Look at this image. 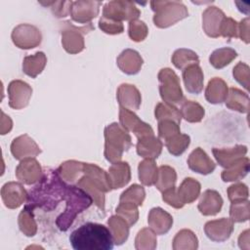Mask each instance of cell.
<instances>
[{
    "label": "cell",
    "instance_id": "obj_55",
    "mask_svg": "<svg viewBox=\"0 0 250 250\" xmlns=\"http://www.w3.org/2000/svg\"><path fill=\"white\" fill-rule=\"evenodd\" d=\"M238 36L241 40H243L245 43H249L250 36H249V18L243 19L238 23Z\"/></svg>",
    "mask_w": 250,
    "mask_h": 250
},
{
    "label": "cell",
    "instance_id": "obj_42",
    "mask_svg": "<svg viewBox=\"0 0 250 250\" xmlns=\"http://www.w3.org/2000/svg\"><path fill=\"white\" fill-rule=\"evenodd\" d=\"M190 144V138L189 136L186 134H176L165 141V146L168 149V151L174 155L179 156L182 153L186 151V149L188 147Z\"/></svg>",
    "mask_w": 250,
    "mask_h": 250
},
{
    "label": "cell",
    "instance_id": "obj_46",
    "mask_svg": "<svg viewBox=\"0 0 250 250\" xmlns=\"http://www.w3.org/2000/svg\"><path fill=\"white\" fill-rule=\"evenodd\" d=\"M115 212L116 215L122 217L128 223L129 226L135 225L139 219L138 206L134 203L119 202Z\"/></svg>",
    "mask_w": 250,
    "mask_h": 250
},
{
    "label": "cell",
    "instance_id": "obj_3",
    "mask_svg": "<svg viewBox=\"0 0 250 250\" xmlns=\"http://www.w3.org/2000/svg\"><path fill=\"white\" fill-rule=\"evenodd\" d=\"M104 139V156L111 163L120 161L123 152L132 146V139L128 131L115 122L105 127Z\"/></svg>",
    "mask_w": 250,
    "mask_h": 250
},
{
    "label": "cell",
    "instance_id": "obj_32",
    "mask_svg": "<svg viewBox=\"0 0 250 250\" xmlns=\"http://www.w3.org/2000/svg\"><path fill=\"white\" fill-rule=\"evenodd\" d=\"M249 172V158L242 157L234 164L223 171L221 177L224 182H235L244 178Z\"/></svg>",
    "mask_w": 250,
    "mask_h": 250
},
{
    "label": "cell",
    "instance_id": "obj_44",
    "mask_svg": "<svg viewBox=\"0 0 250 250\" xmlns=\"http://www.w3.org/2000/svg\"><path fill=\"white\" fill-rule=\"evenodd\" d=\"M157 239L156 233L148 229L145 228L141 229L135 239V247L138 250H153L156 248Z\"/></svg>",
    "mask_w": 250,
    "mask_h": 250
},
{
    "label": "cell",
    "instance_id": "obj_1",
    "mask_svg": "<svg viewBox=\"0 0 250 250\" xmlns=\"http://www.w3.org/2000/svg\"><path fill=\"white\" fill-rule=\"evenodd\" d=\"M69 241L75 250H111L114 246L109 229L97 223H86L74 229Z\"/></svg>",
    "mask_w": 250,
    "mask_h": 250
},
{
    "label": "cell",
    "instance_id": "obj_38",
    "mask_svg": "<svg viewBox=\"0 0 250 250\" xmlns=\"http://www.w3.org/2000/svg\"><path fill=\"white\" fill-rule=\"evenodd\" d=\"M176 180L177 174L175 169L168 165H162L158 168V176L154 185L158 190L163 192L166 189L175 187Z\"/></svg>",
    "mask_w": 250,
    "mask_h": 250
},
{
    "label": "cell",
    "instance_id": "obj_53",
    "mask_svg": "<svg viewBox=\"0 0 250 250\" xmlns=\"http://www.w3.org/2000/svg\"><path fill=\"white\" fill-rule=\"evenodd\" d=\"M228 196L231 202L245 200L248 198V188L242 183L234 184L228 188Z\"/></svg>",
    "mask_w": 250,
    "mask_h": 250
},
{
    "label": "cell",
    "instance_id": "obj_22",
    "mask_svg": "<svg viewBox=\"0 0 250 250\" xmlns=\"http://www.w3.org/2000/svg\"><path fill=\"white\" fill-rule=\"evenodd\" d=\"M183 79L188 93L197 95L203 90L204 75L199 64H191L183 69Z\"/></svg>",
    "mask_w": 250,
    "mask_h": 250
},
{
    "label": "cell",
    "instance_id": "obj_50",
    "mask_svg": "<svg viewBox=\"0 0 250 250\" xmlns=\"http://www.w3.org/2000/svg\"><path fill=\"white\" fill-rule=\"evenodd\" d=\"M234 79L241 84L247 91L249 90V78H250V69L249 66L244 62H238L232 71Z\"/></svg>",
    "mask_w": 250,
    "mask_h": 250
},
{
    "label": "cell",
    "instance_id": "obj_47",
    "mask_svg": "<svg viewBox=\"0 0 250 250\" xmlns=\"http://www.w3.org/2000/svg\"><path fill=\"white\" fill-rule=\"evenodd\" d=\"M229 216L233 222L242 223L249 219V201L247 199L234 201L229 208Z\"/></svg>",
    "mask_w": 250,
    "mask_h": 250
},
{
    "label": "cell",
    "instance_id": "obj_54",
    "mask_svg": "<svg viewBox=\"0 0 250 250\" xmlns=\"http://www.w3.org/2000/svg\"><path fill=\"white\" fill-rule=\"evenodd\" d=\"M50 5H53L52 12L58 18L66 17L70 12V6L72 1H58V2H48Z\"/></svg>",
    "mask_w": 250,
    "mask_h": 250
},
{
    "label": "cell",
    "instance_id": "obj_5",
    "mask_svg": "<svg viewBox=\"0 0 250 250\" xmlns=\"http://www.w3.org/2000/svg\"><path fill=\"white\" fill-rule=\"evenodd\" d=\"M200 188L201 186L196 180L186 178L178 188L173 187L163 191L162 199L168 205L180 209L185 204L193 202L198 197Z\"/></svg>",
    "mask_w": 250,
    "mask_h": 250
},
{
    "label": "cell",
    "instance_id": "obj_41",
    "mask_svg": "<svg viewBox=\"0 0 250 250\" xmlns=\"http://www.w3.org/2000/svg\"><path fill=\"white\" fill-rule=\"evenodd\" d=\"M182 117H184L188 122L196 123L200 122L204 117V108L197 103L192 101H185L181 107Z\"/></svg>",
    "mask_w": 250,
    "mask_h": 250
},
{
    "label": "cell",
    "instance_id": "obj_33",
    "mask_svg": "<svg viewBox=\"0 0 250 250\" xmlns=\"http://www.w3.org/2000/svg\"><path fill=\"white\" fill-rule=\"evenodd\" d=\"M83 162L68 160L62 163L57 171L62 179L72 184L79 181L80 175L83 174Z\"/></svg>",
    "mask_w": 250,
    "mask_h": 250
},
{
    "label": "cell",
    "instance_id": "obj_39",
    "mask_svg": "<svg viewBox=\"0 0 250 250\" xmlns=\"http://www.w3.org/2000/svg\"><path fill=\"white\" fill-rule=\"evenodd\" d=\"M83 174L91 177L95 180L104 190V192H108L111 190L109 179L107 173L104 172L102 168L92 163H84L83 165Z\"/></svg>",
    "mask_w": 250,
    "mask_h": 250
},
{
    "label": "cell",
    "instance_id": "obj_27",
    "mask_svg": "<svg viewBox=\"0 0 250 250\" xmlns=\"http://www.w3.org/2000/svg\"><path fill=\"white\" fill-rule=\"evenodd\" d=\"M228 92L229 88L227 83L222 78L214 77L208 82L205 90V98L210 104H222L226 101Z\"/></svg>",
    "mask_w": 250,
    "mask_h": 250
},
{
    "label": "cell",
    "instance_id": "obj_17",
    "mask_svg": "<svg viewBox=\"0 0 250 250\" xmlns=\"http://www.w3.org/2000/svg\"><path fill=\"white\" fill-rule=\"evenodd\" d=\"M226 18L224 12L215 6L208 7L202 14V26L205 33L212 38L220 36L221 24Z\"/></svg>",
    "mask_w": 250,
    "mask_h": 250
},
{
    "label": "cell",
    "instance_id": "obj_28",
    "mask_svg": "<svg viewBox=\"0 0 250 250\" xmlns=\"http://www.w3.org/2000/svg\"><path fill=\"white\" fill-rule=\"evenodd\" d=\"M162 151V143L154 136L138 139L137 153L145 158L155 159Z\"/></svg>",
    "mask_w": 250,
    "mask_h": 250
},
{
    "label": "cell",
    "instance_id": "obj_45",
    "mask_svg": "<svg viewBox=\"0 0 250 250\" xmlns=\"http://www.w3.org/2000/svg\"><path fill=\"white\" fill-rule=\"evenodd\" d=\"M146 197V191L145 188L142 186H139L137 184L132 185L130 188H128L125 191H123L120 195L119 201L120 202H130L134 203L137 206H142L144 200Z\"/></svg>",
    "mask_w": 250,
    "mask_h": 250
},
{
    "label": "cell",
    "instance_id": "obj_24",
    "mask_svg": "<svg viewBox=\"0 0 250 250\" xmlns=\"http://www.w3.org/2000/svg\"><path fill=\"white\" fill-rule=\"evenodd\" d=\"M107 176L111 189H117L125 187L131 180V170L127 162H115L109 167Z\"/></svg>",
    "mask_w": 250,
    "mask_h": 250
},
{
    "label": "cell",
    "instance_id": "obj_12",
    "mask_svg": "<svg viewBox=\"0 0 250 250\" xmlns=\"http://www.w3.org/2000/svg\"><path fill=\"white\" fill-rule=\"evenodd\" d=\"M101 4L99 1H74L69 12L71 19L79 23H90L99 15Z\"/></svg>",
    "mask_w": 250,
    "mask_h": 250
},
{
    "label": "cell",
    "instance_id": "obj_35",
    "mask_svg": "<svg viewBox=\"0 0 250 250\" xmlns=\"http://www.w3.org/2000/svg\"><path fill=\"white\" fill-rule=\"evenodd\" d=\"M198 247L196 235L190 229L180 230L173 239L174 250H194Z\"/></svg>",
    "mask_w": 250,
    "mask_h": 250
},
{
    "label": "cell",
    "instance_id": "obj_52",
    "mask_svg": "<svg viewBox=\"0 0 250 250\" xmlns=\"http://www.w3.org/2000/svg\"><path fill=\"white\" fill-rule=\"evenodd\" d=\"M220 36L230 39L238 36V23L231 18H225L220 28Z\"/></svg>",
    "mask_w": 250,
    "mask_h": 250
},
{
    "label": "cell",
    "instance_id": "obj_31",
    "mask_svg": "<svg viewBox=\"0 0 250 250\" xmlns=\"http://www.w3.org/2000/svg\"><path fill=\"white\" fill-rule=\"evenodd\" d=\"M46 62L47 58L43 52H37L32 56H26L22 62V71L31 78H35L42 72Z\"/></svg>",
    "mask_w": 250,
    "mask_h": 250
},
{
    "label": "cell",
    "instance_id": "obj_36",
    "mask_svg": "<svg viewBox=\"0 0 250 250\" xmlns=\"http://www.w3.org/2000/svg\"><path fill=\"white\" fill-rule=\"evenodd\" d=\"M237 57L236 51L231 48L224 47L215 50L209 57V62L217 69L223 68L229 64Z\"/></svg>",
    "mask_w": 250,
    "mask_h": 250
},
{
    "label": "cell",
    "instance_id": "obj_13",
    "mask_svg": "<svg viewBox=\"0 0 250 250\" xmlns=\"http://www.w3.org/2000/svg\"><path fill=\"white\" fill-rule=\"evenodd\" d=\"M206 236L212 241L223 242L229 238L233 231V221L229 218L209 221L204 226Z\"/></svg>",
    "mask_w": 250,
    "mask_h": 250
},
{
    "label": "cell",
    "instance_id": "obj_14",
    "mask_svg": "<svg viewBox=\"0 0 250 250\" xmlns=\"http://www.w3.org/2000/svg\"><path fill=\"white\" fill-rule=\"evenodd\" d=\"M16 177L25 185H32L42 179V168L33 157L24 158L16 169Z\"/></svg>",
    "mask_w": 250,
    "mask_h": 250
},
{
    "label": "cell",
    "instance_id": "obj_26",
    "mask_svg": "<svg viewBox=\"0 0 250 250\" xmlns=\"http://www.w3.org/2000/svg\"><path fill=\"white\" fill-rule=\"evenodd\" d=\"M77 187L84 189L92 197L94 203L104 211V190L96 181L84 174L77 182Z\"/></svg>",
    "mask_w": 250,
    "mask_h": 250
},
{
    "label": "cell",
    "instance_id": "obj_34",
    "mask_svg": "<svg viewBox=\"0 0 250 250\" xmlns=\"http://www.w3.org/2000/svg\"><path fill=\"white\" fill-rule=\"evenodd\" d=\"M139 179L145 186H152L156 183L158 176V168L154 159H145L139 163Z\"/></svg>",
    "mask_w": 250,
    "mask_h": 250
},
{
    "label": "cell",
    "instance_id": "obj_25",
    "mask_svg": "<svg viewBox=\"0 0 250 250\" xmlns=\"http://www.w3.org/2000/svg\"><path fill=\"white\" fill-rule=\"evenodd\" d=\"M223 198L220 193L213 189H207L203 192L198 203V210L204 216H214L221 211Z\"/></svg>",
    "mask_w": 250,
    "mask_h": 250
},
{
    "label": "cell",
    "instance_id": "obj_7",
    "mask_svg": "<svg viewBox=\"0 0 250 250\" xmlns=\"http://www.w3.org/2000/svg\"><path fill=\"white\" fill-rule=\"evenodd\" d=\"M94 26L90 22L87 26L76 27L69 21L62 22V44L63 49L69 54H78L83 51L85 44L83 34L93 30Z\"/></svg>",
    "mask_w": 250,
    "mask_h": 250
},
{
    "label": "cell",
    "instance_id": "obj_30",
    "mask_svg": "<svg viewBox=\"0 0 250 250\" xmlns=\"http://www.w3.org/2000/svg\"><path fill=\"white\" fill-rule=\"evenodd\" d=\"M107 225L112 234L114 244L115 245L123 244L129 236L130 226L128 225V223L122 217L115 215V216H111L108 219Z\"/></svg>",
    "mask_w": 250,
    "mask_h": 250
},
{
    "label": "cell",
    "instance_id": "obj_2",
    "mask_svg": "<svg viewBox=\"0 0 250 250\" xmlns=\"http://www.w3.org/2000/svg\"><path fill=\"white\" fill-rule=\"evenodd\" d=\"M64 199L66 201L64 211L56 221L57 227L62 231L67 230L76 216L93 203L92 197L84 189L73 186L67 187Z\"/></svg>",
    "mask_w": 250,
    "mask_h": 250
},
{
    "label": "cell",
    "instance_id": "obj_11",
    "mask_svg": "<svg viewBox=\"0 0 250 250\" xmlns=\"http://www.w3.org/2000/svg\"><path fill=\"white\" fill-rule=\"evenodd\" d=\"M9 105L14 109L25 107L32 95V88L24 81L13 80L8 85Z\"/></svg>",
    "mask_w": 250,
    "mask_h": 250
},
{
    "label": "cell",
    "instance_id": "obj_18",
    "mask_svg": "<svg viewBox=\"0 0 250 250\" xmlns=\"http://www.w3.org/2000/svg\"><path fill=\"white\" fill-rule=\"evenodd\" d=\"M116 98L120 106L130 110H138L142 103L141 93L131 84H121L117 89Z\"/></svg>",
    "mask_w": 250,
    "mask_h": 250
},
{
    "label": "cell",
    "instance_id": "obj_9",
    "mask_svg": "<svg viewBox=\"0 0 250 250\" xmlns=\"http://www.w3.org/2000/svg\"><path fill=\"white\" fill-rule=\"evenodd\" d=\"M13 43L20 49H32L37 47L42 40L40 30L28 23H21L16 26L12 31Z\"/></svg>",
    "mask_w": 250,
    "mask_h": 250
},
{
    "label": "cell",
    "instance_id": "obj_49",
    "mask_svg": "<svg viewBox=\"0 0 250 250\" xmlns=\"http://www.w3.org/2000/svg\"><path fill=\"white\" fill-rule=\"evenodd\" d=\"M180 124L172 120H161L158 121V136L164 141L168 140L172 136L181 133Z\"/></svg>",
    "mask_w": 250,
    "mask_h": 250
},
{
    "label": "cell",
    "instance_id": "obj_21",
    "mask_svg": "<svg viewBox=\"0 0 250 250\" xmlns=\"http://www.w3.org/2000/svg\"><path fill=\"white\" fill-rule=\"evenodd\" d=\"M213 155L215 156L217 162L224 168H229L232 164H234L236 161H238L240 158L244 157L247 153V146L238 145L233 147L229 148H217L214 147Z\"/></svg>",
    "mask_w": 250,
    "mask_h": 250
},
{
    "label": "cell",
    "instance_id": "obj_40",
    "mask_svg": "<svg viewBox=\"0 0 250 250\" xmlns=\"http://www.w3.org/2000/svg\"><path fill=\"white\" fill-rule=\"evenodd\" d=\"M33 209L25 205L23 210L19 215V227L21 231L26 236H33L37 231V225L33 217Z\"/></svg>",
    "mask_w": 250,
    "mask_h": 250
},
{
    "label": "cell",
    "instance_id": "obj_10",
    "mask_svg": "<svg viewBox=\"0 0 250 250\" xmlns=\"http://www.w3.org/2000/svg\"><path fill=\"white\" fill-rule=\"evenodd\" d=\"M119 121L126 131L133 132L138 139L154 136L152 128L147 123L142 121L132 110L128 108L122 106L119 107Z\"/></svg>",
    "mask_w": 250,
    "mask_h": 250
},
{
    "label": "cell",
    "instance_id": "obj_37",
    "mask_svg": "<svg viewBox=\"0 0 250 250\" xmlns=\"http://www.w3.org/2000/svg\"><path fill=\"white\" fill-rule=\"evenodd\" d=\"M172 62L177 68L185 69L188 65L199 64V58L192 50L181 48L174 52L172 56Z\"/></svg>",
    "mask_w": 250,
    "mask_h": 250
},
{
    "label": "cell",
    "instance_id": "obj_51",
    "mask_svg": "<svg viewBox=\"0 0 250 250\" xmlns=\"http://www.w3.org/2000/svg\"><path fill=\"white\" fill-rule=\"evenodd\" d=\"M99 27L107 34H120L124 31V26L122 21L110 20L102 17L99 21Z\"/></svg>",
    "mask_w": 250,
    "mask_h": 250
},
{
    "label": "cell",
    "instance_id": "obj_6",
    "mask_svg": "<svg viewBox=\"0 0 250 250\" xmlns=\"http://www.w3.org/2000/svg\"><path fill=\"white\" fill-rule=\"evenodd\" d=\"M159 93L164 103L177 104L183 102L184 95L178 75L171 68H162L158 72Z\"/></svg>",
    "mask_w": 250,
    "mask_h": 250
},
{
    "label": "cell",
    "instance_id": "obj_20",
    "mask_svg": "<svg viewBox=\"0 0 250 250\" xmlns=\"http://www.w3.org/2000/svg\"><path fill=\"white\" fill-rule=\"evenodd\" d=\"M188 165L190 170L202 175H208L216 168V164L201 147L195 148L189 154Z\"/></svg>",
    "mask_w": 250,
    "mask_h": 250
},
{
    "label": "cell",
    "instance_id": "obj_16",
    "mask_svg": "<svg viewBox=\"0 0 250 250\" xmlns=\"http://www.w3.org/2000/svg\"><path fill=\"white\" fill-rule=\"evenodd\" d=\"M11 152L16 159L22 160L28 157H36L41 153V149L28 135L24 134L14 139L11 144Z\"/></svg>",
    "mask_w": 250,
    "mask_h": 250
},
{
    "label": "cell",
    "instance_id": "obj_48",
    "mask_svg": "<svg viewBox=\"0 0 250 250\" xmlns=\"http://www.w3.org/2000/svg\"><path fill=\"white\" fill-rule=\"evenodd\" d=\"M129 37L135 42H141L146 39L148 33V29L146 24L139 20L131 21L129 22V29H128Z\"/></svg>",
    "mask_w": 250,
    "mask_h": 250
},
{
    "label": "cell",
    "instance_id": "obj_57",
    "mask_svg": "<svg viewBox=\"0 0 250 250\" xmlns=\"http://www.w3.org/2000/svg\"><path fill=\"white\" fill-rule=\"evenodd\" d=\"M238 245L241 249H249V229L244 230L239 238H238Z\"/></svg>",
    "mask_w": 250,
    "mask_h": 250
},
{
    "label": "cell",
    "instance_id": "obj_23",
    "mask_svg": "<svg viewBox=\"0 0 250 250\" xmlns=\"http://www.w3.org/2000/svg\"><path fill=\"white\" fill-rule=\"evenodd\" d=\"M116 62L121 71L126 74L133 75L141 70L144 62L141 55L137 51L126 49L118 56Z\"/></svg>",
    "mask_w": 250,
    "mask_h": 250
},
{
    "label": "cell",
    "instance_id": "obj_29",
    "mask_svg": "<svg viewBox=\"0 0 250 250\" xmlns=\"http://www.w3.org/2000/svg\"><path fill=\"white\" fill-rule=\"evenodd\" d=\"M226 105L232 110L247 113L249 110V97L237 88H229L226 98Z\"/></svg>",
    "mask_w": 250,
    "mask_h": 250
},
{
    "label": "cell",
    "instance_id": "obj_19",
    "mask_svg": "<svg viewBox=\"0 0 250 250\" xmlns=\"http://www.w3.org/2000/svg\"><path fill=\"white\" fill-rule=\"evenodd\" d=\"M147 223L150 229H152L156 234L162 235L170 230L173 225V218L162 208L155 207L149 211Z\"/></svg>",
    "mask_w": 250,
    "mask_h": 250
},
{
    "label": "cell",
    "instance_id": "obj_15",
    "mask_svg": "<svg viewBox=\"0 0 250 250\" xmlns=\"http://www.w3.org/2000/svg\"><path fill=\"white\" fill-rule=\"evenodd\" d=\"M1 197L6 207L16 209L27 200L28 194L20 183L9 182L2 187Z\"/></svg>",
    "mask_w": 250,
    "mask_h": 250
},
{
    "label": "cell",
    "instance_id": "obj_8",
    "mask_svg": "<svg viewBox=\"0 0 250 250\" xmlns=\"http://www.w3.org/2000/svg\"><path fill=\"white\" fill-rule=\"evenodd\" d=\"M140 15V10L131 1H110L103 9L104 18L118 21H135Z\"/></svg>",
    "mask_w": 250,
    "mask_h": 250
},
{
    "label": "cell",
    "instance_id": "obj_43",
    "mask_svg": "<svg viewBox=\"0 0 250 250\" xmlns=\"http://www.w3.org/2000/svg\"><path fill=\"white\" fill-rule=\"evenodd\" d=\"M155 118L158 121L161 120H172L176 123L180 124L182 120L181 111L173 104H169L166 103H159L155 106L154 110Z\"/></svg>",
    "mask_w": 250,
    "mask_h": 250
},
{
    "label": "cell",
    "instance_id": "obj_4",
    "mask_svg": "<svg viewBox=\"0 0 250 250\" xmlns=\"http://www.w3.org/2000/svg\"><path fill=\"white\" fill-rule=\"evenodd\" d=\"M150 6L154 12L153 22L160 28L169 27L188 16L187 7L181 2L151 1Z\"/></svg>",
    "mask_w": 250,
    "mask_h": 250
},
{
    "label": "cell",
    "instance_id": "obj_56",
    "mask_svg": "<svg viewBox=\"0 0 250 250\" xmlns=\"http://www.w3.org/2000/svg\"><path fill=\"white\" fill-rule=\"evenodd\" d=\"M13 127V122L9 116H7L3 111H1V126L0 132L1 135H5L11 131Z\"/></svg>",
    "mask_w": 250,
    "mask_h": 250
}]
</instances>
